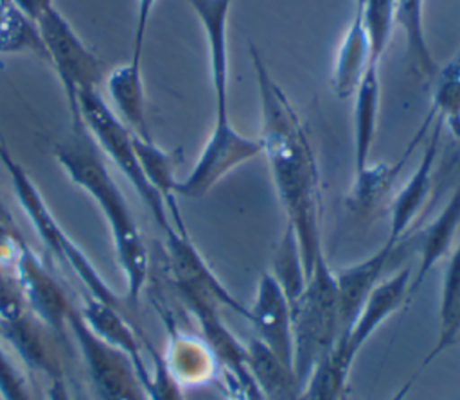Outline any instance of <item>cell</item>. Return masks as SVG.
<instances>
[{"instance_id":"6da1fadb","label":"cell","mask_w":460,"mask_h":400,"mask_svg":"<svg viewBox=\"0 0 460 400\" xmlns=\"http://www.w3.org/2000/svg\"><path fill=\"white\" fill-rule=\"evenodd\" d=\"M259 104H261V143L270 165L273 187L288 224L293 228L305 276L316 258L323 253L320 231V178L313 147L305 127L286 91L271 77L261 50L250 43Z\"/></svg>"},{"instance_id":"7a4b0ae2","label":"cell","mask_w":460,"mask_h":400,"mask_svg":"<svg viewBox=\"0 0 460 400\" xmlns=\"http://www.w3.org/2000/svg\"><path fill=\"white\" fill-rule=\"evenodd\" d=\"M54 158L68 179L86 192L102 212L126 282L124 300L135 307L147 282L149 253L131 208L108 170L99 147L84 127L72 126V131L54 145Z\"/></svg>"},{"instance_id":"3957f363","label":"cell","mask_w":460,"mask_h":400,"mask_svg":"<svg viewBox=\"0 0 460 400\" xmlns=\"http://www.w3.org/2000/svg\"><path fill=\"white\" fill-rule=\"evenodd\" d=\"M410 282V269H401L376 285L349 330L338 337L331 353L313 368L302 387V400H343L356 357L376 330L408 303Z\"/></svg>"},{"instance_id":"277c9868","label":"cell","mask_w":460,"mask_h":400,"mask_svg":"<svg viewBox=\"0 0 460 400\" xmlns=\"http://www.w3.org/2000/svg\"><path fill=\"white\" fill-rule=\"evenodd\" d=\"M293 370L304 387L313 368L331 353L340 337V309L334 271L322 253L300 296L291 303Z\"/></svg>"},{"instance_id":"5b68a950","label":"cell","mask_w":460,"mask_h":400,"mask_svg":"<svg viewBox=\"0 0 460 400\" xmlns=\"http://www.w3.org/2000/svg\"><path fill=\"white\" fill-rule=\"evenodd\" d=\"M0 161L9 174L18 204L29 217L34 231L38 233L45 248L50 251V255L75 274L81 285L88 291V296L124 310V305H126L124 296H119L108 285V282L101 276V273L92 264L88 255L66 235V231L50 212L49 204L45 203L43 196L40 194L38 187L34 185L27 170L14 160V156L11 154V151L7 149L2 138H0Z\"/></svg>"},{"instance_id":"8992f818","label":"cell","mask_w":460,"mask_h":400,"mask_svg":"<svg viewBox=\"0 0 460 400\" xmlns=\"http://www.w3.org/2000/svg\"><path fill=\"white\" fill-rule=\"evenodd\" d=\"M77 111L84 129L88 131L99 151L106 158H110L115 163V167L124 174V178L131 183V187L153 215L162 233L165 235L172 231L176 226L172 224L167 204L164 203L160 194L149 185L138 163L133 145V133L113 113V109L102 99L99 90L79 93Z\"/></svg>"},{"instance_id":"52a82bcc","label":"cell","mask_w":460,"mask_h":400,"mask_svg":"<svg viewBox=\"0 0 460 400\" xmlns=\"http://www.w3.org/2000/svg\"><path fill=\"white\" fill-rule=\"evenodd\" d=\"M38 36L47 54V63L56 70L63 86L74 127H84L77 111V95L99 90L102 61L83 43L66 18L50 7L36 23Z\"/></svg>"},{"instance_id":"ba28073f","label":"cell","mask_w":460,"mask_h":400,"mask_svg":"<svg viewBox=\"0 0 460 400\" xmlns=\"http://www.w3.org/2000/svg\"><path fill=\"white\" fill-rule=\"evenodd\" d=\"M68 334L75 341L99 400H149L133 359L99 339L77 309L70 316Z\"/></svg>"},{"instance_id":"9c48e42d","label":"cell","mask_w":460,"mask_h":400,"mask_svg":"<svg viewBox=\"0 0 460 400\" xmlns=\"http://www.w3.org/2000/svg\"><path fill=\"white\" fill-rule=\"evenodd\" d=\"M261 154L262 143L259 138L239 133L230 120L214 122L196 165L183 179L176 181L174 194L176 197L201 199L234 169Z\"/></svg>"},{"instance_id":"30bf717a","label":"cell","mask_w":460,"mask_h":400,"mask_svg":"<svg viewBox=\"0 0 460 400\" xmlns=\"http://www.w3.org/2000/svg\"><path fill=\"white\" fill-rule=\"evenodd\" d=\"M13 273L18 280L31 314L41 321L56 337L66 339L68 321L74 312L66 292L41 258L25 244L18 246L13 260Z\"/></svg>"},{"instance_id":"8fae6325","label":"cell","mask_w":460,"mask_h":400,"mask_svg":"<svg viewBox=\"0 0 460 400\" xmlns=\"http://www.w3.org/2000/svg\"><path fill=\"white\" fill-rule=\"evenodd\" d=\"M164 248L167 255L169 273L176 291H199L216 296L223 307L234 310L246 321L250 319V310L244 307L216 276L207 260L201 257L198 248L192 244L187 231L172 230L164 235Z\"/></svg>"},{"instance_id":"7c38bea8","label":"cell","mask_w":460,"mask_h":400,"mask_svg":"<svg viewBox=\"0 0 460 400\" xmlns=\"http://www.w3.org/2000/svg\"><path fill=\"white\" fill-rule=\"evenodd\" d=\"M250 310V323L259 339L277 359L293 368V314L291 303L270 271L257 282L255 300Z\"/></svg>"},{"instance_id":"4fadbf2b","label":"cell","mask_w":460,"mask_h":400,"mask_svg":"<svg viewBox=\"0 0 460 400\" xmlns=\"http://www.w3.org/2000/svg\"><path fill=\"white\" fill-rule=\"evenodd\" d=\"M198 16L208 50L210 83L216 99V120L228 118V16L234 0H185Z\"/></svg>"},{"instance_id":"5bb4252c","label":"cell","mask_w":460,"mask_h":400,"mask_svg":"<svg viewBox=\"0 0 460 400\" xmlns=\"http://www.w3.org/2000/svg\"><path fill=\"white\" fill-rule=\"evenodd\" d=\"M442 127H444L442 118L435 117L431 135L426 142L424 152H422L411 178L401 187V190L397 192V196L392 201L390 228H388L386 242L392 244L394 248L399 244V240L406 233L408 226L420 213L424 203L429 197L431 178H433V169H435V161H437V156H438V143H440Z\"/></svg>"},{"instance_id":"9a60e30c","label":"cell","mask_w":460,"mask_h":400,"mask_svg":"<svg viewBox=\"0 0 460 400\" xmlns=\"http://www.w3.org/2000/svg\"><path fill=\"white\" fill-rule=\"evenodd\" d=\"M50 335L54 334L31 310L11 321H0V337L14 348L27 370L40 373L45 380L65 375Z\"/></svg>"},{"instance_id":"2e32d148","label":"cell","mask_w":460,"mask_h":400,"mask_svg":"<svg viewBox=\"0 0 460 400\" xmlns=\"http://www.w3.org/2000/svg\"><path fill=\"white\" fill-rule=\"evenodd\" d=\"M394 251L395 248L385 240L383 246L370 257L334 271L340 309V335L349 330L367 298L381 282V274L385 273Z\"/></svg>"},{"instance_id":"e0dca14e","label":"cell","mask_w":460,"mask_h":400,"mask_svg":"<svg viewBox=\"0 0 460 400\" xmlns=\"http://www.w3.org/2000/svg\"><path fill=\"white\" fill-rule=\"evenodd\" d=\"M460 341V242L456 248L447 255V264L442 276L440 287V300H438V326H437V339L431 350L426 353L419 368L408 378V382L401 387L399 395L394 400H401L408 389L413 386L417 377L428 368L438 355H442L453 344Z\"/></svg>"},{"instance_id":"ac0fdd59","label":"cell","mask_w":460,"mask_h":400,"mask_svg":"<svg viewBox=\"0 0 460 400\" xmlns=\"http://www.w3.org/2000/svg\"><path fill=\"white\" fill-rule=\"evenodd\" d=\"M162 361L172 380L181 389L214 382L219 375L217 359L205 339L187 335L172 323H169V343Z\"/></svg>"},{"instance_id":"d6986e66","label":"cell","mask_w":460,"mask_h":400,"mask_svg":"<svg viewBox=\"0 0 460 400\" xmlns=\"http://www.w3.org/2000/svg\"><path fill=\"white\" fill-rule=\"evenodd\" d=\"M460 228V183L437 217L419 235V265L408 287V303L419 292L433 267L449 255L456 230Z\"/></svg>"},{"instance_id":"ffe728a7","label":"cell","mask_w":460,"mask_h":400,"mask_svg":"<svg viewBox=\"0 0 460 400\" xmlns=\"http://www.w3.org/2000/svg\"><path fill=\"white\" fill-rule=\"evenodd\" d=\"M435 122V113L429 109L426 120L419 127V131L410 140L408 147L402 151L395 163H368L359 172H354V183L350 187L347 203L358 213H368L374 210L379 201L390 192L394 181L399 178L401 170L404 169L408 158L413 154L417 145L422 142L428 127Z\"/></svg>"},{"instance_id":"44dd1931","label":"cell","mask_w":460,"mask_h":400,"mask_svg":"<svg viewBox=\"0 0 460 400\" xmlns=\"http://www.w3.org/2000/svg\"><path fill=\"white\" fill-rule=\"evenodd\" d=\"M106 90L113 113L137 136L151 138L146 117V90L142 79V63L128 61L106 75Z\"/></svg>"},{"instance_id":"7402d4cb","label":"cell","mask_w":460,"mask_h":400,"mask_svg":"<svg viewBox=\"0 0 460 400\" xmlns=\"http://www.w3.org/2000/svg\"><path fill=\"white\" fill-rule=\"evenodd\" d=\"M77 314L99 339L128 353L133 362L144 359L146 343L137 328L124 316L122 309L88 296V300H84L81 307H77Z\"/></svg>"},{"instance_id":"603a6c76","label":"cell","mask_w":460,"mask_h":400,"mask_svg":"<svg viewBox=\"0 0 460 400\" xmlns=\"http://www.w3.org/2000/svg\"><path fill=\"white\" fill-rule=\"evenodd\" d=\"M370 63V41L363 23V18L354 11L352 22L347 27L343 39L340 43L332 75L331 88L338 99H349L354 95L358 84L361 83L367 66Z\"/></svg>"},{"instance_id":"cb8c5ba5","label":"cell","mask_w":460,"mask_h":400,"mask_svg":"<svg viewBox=\"0 0 460 400\" xmlns=\"http://www.w3.org/2000/svg\"><path fill=\"white\" fill-rule=\"evenodd\" d=\"M379 65L368 63L367 72L354 91V172L370 163V152L379 113Z\"/></svg>"},{"instance_id":"d4e9b609","label":"cell","mask_w":460,"mask_h":400,"mask_svg":"<svg viewBox=\"0 0 460 400\" xmlns=\"http://www.w3.org/2000/svg\"><path fill=\"white\" fill-rule=\"evenodd\" d=\"M248 366L264 400H302V386L295 370L277 359L259 339L246 343Z\"/></svg>"},{"instance_id":"484cf974","label":"cell","mask_w":460,"mask_h":400,"mask_svg":"<svg viewBox=\"0 0 460 400\" xmlns=\"http://www.w3.org/2000/svg\"><path fill=\"white\" fill-rule=\"evenodd\" d=\"M422 2L424 0H394V27L397 25L402 30L413 65L428 79H435L438 66L431 56L424 34Z\"/></svg>"},{"instance_id":"4316f807","label":"cell","mask_w":460,"mask_h":400,"mask_svg":"<svg viewBox=\"0 0 460 400\" xmlns=\"http://www.w3.org/2000/svg\"><path fill=\"white\" fill-rule=\"evenodd\" d=\"M0 54H32L47 61L36 27L11 0H0Z\"/></svg>"},{"instance_id":"83f0119b","label":"cell","mask_w":460,"mask_h":400,"mask_svg":"<svg viewBox=\"0 0 460 400\" xmlns=\"http://www.w3.org/2000/svg\"><path fill=\"white\" fill-rule=\"evenodd\" d=\"M270 273L284 289L289 303H293L305 287L307 276L302 262V253L296 235L289 224H286L284 235L273 253V265Z\"/></svg>"},{"instance_id":"f1b7e54d","label":"cell","mask_w":460,"mask_h":400,"mask_svg":"<svg viewBox=\"0 0 460 400\" xmlns=\"http://www.w3.org/2000/svg\"><path fill=\"white\" fill-rule=\"evenodd\" d=\"M431 111L442 118L444 126L460 138V50L437 72V86L433 91Z\"/></svg>"},{"instance_id":"f546056e","label":"cell","mask_w":460,"mask_h":400,"mask_svg":"<svg viewBox=\"0 0 460 400\" xmlns=\"http://www.w3.org/2000/svg\"><path fill=\"white\" fill-rule=\"evenodd\" d=\"M0 396L2 400H40L34 386L13 361V357L0 346Z\"/></svg>"},{"instance_id":"4dcf8cb0","label":"cell","mask_w":460,"mask_h":400,"mask_svg":"<svg viewBox=\"0 0 460 400\" xmlns=\"http://www.w3.org/2000/svg\"><path fill=\"white\" fill-rule=\"evenodd\" d=\"M155 4L156 0H137V20H135V38H133V54H131V61L135 63H142L144 39H146V32H147V25H149Z\"/></svg>"},{"instance_id":"1f68e13d","label":"cell","mask_w":460,"mask_h":400,"mask_svg":"<svg viewBox=\"0 0 460 400\" xmlns=\"http://www.w3.org/2000/svg\"><path fill=\"white\" fill-rule=\"evenodd\" d=\"M14 7L36 27V23L41 20V16L54 7L52 0H11Z\"/></svg>"},{"instance_id":"d6a6232c","label":"cell","mask_w":460,"mask_h":400,"mask_svg":"<svg viewBox=\"0 0 460 400\" xmlns=\"http://www.w3.org/2000/svg\"><path fill=\"white\" fill-rule=\"evenodd\" d=\"M45 400H74L68 382H66V375H59V377L47 380Z\"/></svg>"},{"instance_id":"836d02e7","label":"cell","mask_w":460,"mask_h":400,"mask_svg":"<svg viewBox=\"0 0 460 400\" xmlns=\"http://www.w3.org/2000/svg\"><path fill=\"white\" fill-rule=\"evenodd\" d=\"M0 231H18L16 222L13 221L9 210L5 208V204L0 199Z\"/></svg>"},{"instance_id":"e575fe53","label":"cell","mask_w":460,"mask_h":400,"mask_svg":"<svg viewBox=\"0 0 460 400\" xmlns=\"http://www.w3.org/2000/svg\"><path fill=\"white\" fill-rule=\"evenodd\" d=\"M363 4H365V0H356V9H358V7H361Z\"/></svg>"},{"instance_id":"d590c367","label":"cell","mask_w":460,"mask_h":400,"mask_svg":"<svg viewBox=\"0 0 460 400\" xmlns=\"http://www.w3.org/2000/svg\"><path fill=\"white\" fill-rule=\"evenodd\" d=\"M343 400H347V396H345V398H343Z\"/></svg>"},{"instance_id":"8d00e7d4","label":"cell","mask_w":460,"mask_h":400,"mask_svg":"<svg viewBox=\"0 0 460 400\" xmlns=\"http://www.w3.org/2000/svg\"><path fill=\"white\" fill-rule=\"evenodd\" d=\"M77 400H83V398H77Z\"/></svg>"},{"instance_id":"74e56055","label":"cell","mask_w":460,"mask_h":400,"mask_svg":"<svg viewBox=\"0 0 460 400\" xmlns=\"http://www.w3.org/2000/svg\"><path fill=\"white\" fill-rule=\"evenodd\" d=\"M458 343H460V341H458Z\"/></svg>"}]
</instances>
